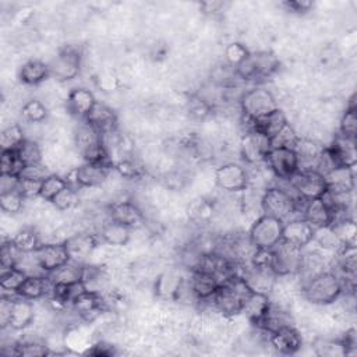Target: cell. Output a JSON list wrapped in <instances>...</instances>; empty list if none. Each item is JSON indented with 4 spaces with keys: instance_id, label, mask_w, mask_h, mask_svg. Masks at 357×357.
Wrapping results in <instances>:
<instances>
[{
    "instance_id": "53",
    "label": "cell",
    "mask_w": 357,
    "mask_h": 357,
    "mask_svg": "<svg viewBox=\"0 0 357 357\" xmlns=\"http://www.w3.org/2000/svg\"><path fill=\"white\" fill-rule=\"evenodd\" d=\"M337 238L342 243V247H356V225L353 219H346L340 223L332 226Z\"/></svg>"
},
{
    "instance_id": "41",
    "label": "cell",
    "mask_w": 357,
    "mask_h": 357,
    "mask_svg": "<svg viewBox=\"0 0 357 357\" xmlns=\"http://www.w3.org/2000/svg\"><path fill=\"white\" fill-rule=\"evenodd\" d=\"M47 107L39 99H29L22 105L21 116L26 123L39 124L47 119Z\"/></svg>"
},
{
    "instance_id": "12",
    "label": "cell",
    "mask_w": 357,
    "mask_h": 357,
    "mask_svg": "<svg viewBox=\"0 0 357 357\" xmlns=\"http://www.w3.org/2000/svg\"><path fill=\"white\" fill-rule=\"evenodd\" d=\"M112 167L98 163L84 162L71 172L73 180H67L70 185L78 188H93L102 185L110 173Z\"/></svg>"
},
{
    "instance_id": "62",
    "label": "cell",
    "mask_w": 357,
    "mask_h": 357,
    "mask_svg": "<svg viewBox=\"0 0 357 357\" xmlns=\"http://www.w3.org/2000/svg\"><path fill=\"white\" fill-rule=\"evenodd\" d=\"M223 6H225V4H223L222 1H206V3H202V4H201V7L204 8V11H208V13H212V14L220 11Z\"/></svg>"
},
{
    "instance_id": "5",
    "label": "cell",
    "mask_w": 357,
    "mask_h": 357,
    "mask_svg": "<svg viewBox=\"0 0 357 357\" xmlns=\"http://www.w3.org/2000/svg\"><path fill=\"white\" fill-rule=\"evenodd\" d=\"M238 105L243 117L250 121L257 120L279 107L275 95L262 86H255L243 92Z\"/></svg>"
},
{
    "instance_id": "2",
    "label": "cell",
    "mask_w": 357,
    "mask_h": 357,
    "mask_svg": "<svg viewBox=\"0 0 357 357\" xmlns=\"http://www.w3.org/2000/svg\"><path fill=\"white\" fill-rule=\"evenodd\" d=\"M303 297L315 305H329L343 293L340 279L332 271H324L301 284Z\"/></svg>"
},
{
    "instance_id": "9",
    "label": "cell",
    "mask_w": 357,
    "mask_h": 357,
    "mask_svg": "<svg viewBox=\"0 0 357 357\" xmlns=\"http://www.w3.org/2000/svg\"><path fill=\"white\" fill-rule=\"evenodd\" d=\"M303 248L289 245L283 241L272 248V271L278 278L298 273Z\"/></svg>"
},
{
    "instance_id": "27",
    "label": "cell",
    "mask_w": 357,
    "mask_h": 357,
    "mask_svg": "<svg viewBox=\"0 0 357 357\" xmlns=\"http://www.w3.org/2000/svg\"><path fill=\"white\" fill-rule=\"evenodd\" d=\"M64 244L67 247L70 258L82 264L84 259H86L95 250L98 241L96 237L91 233H77L67 237L64 240Z\"/></svg>"
},
{
    "instance_id": "55",
    "label": "cell",
    "mask_w": 357,
    "mask_h": 357,
    "mask_svg": "<svg viewBox=\"0 0 357 357\" xmlns=\"http://www.w3.org/2000/svg\"><path fill=\"white\" fill-rule=\"evenodd\" d=\"M248 53L250 50L240 42H231L225 47L226 63L234 68L248 56Z\"/></svg>"
},
{
    "instance_id": "28",
    "label": "cell",
    "mask_w": 357,
    "mask_h": 357,
    "mask_svg": "<svg viewBox=\"0 0 357 357\" xmlns=\"http://www.w3.org/2000/svg\"><path fill=\"white\" fill-rule=\"evenodd\" d=\"M188 284H190L194 296L197 297V300L206 301V300L212 298V296L218 290L220 282L213 275L199 271V269H195V271H191V278H190Z\"/></svg>"
},
{
    "instance_id": "1",
    "label": "cell",
    "mask_w": 357,
    "mask_h": 357,
    "mask_svg": "<svg viewBox=\"0 0 357 357\" xmlns=\"http://www.w3.org/2000/svg\"><path fill=\"white\" fill-rule=\"evenodd\" d=\"M251 293L252 291L245 280L237 273L223 280L211 300L220 314L225 317H234L241 314L243 305Z\"/></svg>"
},
{
    "instance_id": "57",
    "label": "cell",
    "mask_w": 357,
    "mask_h": 357,
    "mask_svg": "<svg viewBox=\"0 0 357 357\" xmlns=\"http://www.w3.org/2000/svg\"><path fill=\"white\" fill-rule=\"evenodd\" d=\"M212 205L209 202H206L205 199H195L190 206H188V215L191 216V219L194 220H206L212 216Z\"/></svg>"
},
{
    "instance_id": "61",
    "label": "cell",
    "mask_w": 357,
    "mask_h": 357,
    "mask_svg": "<svg viewBox=\"0 0 357 357\" xmlns=\"http://www.w3.org/2000/svg\"><path fill=\"white\" fill-rule=\"evenodd\" d=\"M20 187V177L13 174H1L0 176V192H8L18 190Z\"/></svg>"
},
{
    "instance_id": "22",
    "label": "cell",
    "mask_w": 357,
    "mask_h": 357,
    "mask_svg": "<svg viewBox=\"0 0 357 357\" xmlns=\"http://www.w3.org/2000/svg\"><path fill=\"white\" fill-rule=\"evenodd\" d=\"M298 170H317L319 167L324 146L308 138H298L294 148Z\"/></svg>"
},
{
    "instance_id": "23",
    "label": "cell",
    "mask_w": 357,
    "mask_h": 357,
    "mask_svg": "<svg viewBox=\"0 0 357 357\" xmlns=\"http://www.w3.org/2000/svg\"><path fill=\"white\" fill-rule=\"evenodd\" d=\"M96 99L93 93L86 88H74L67 96V110L71 116L85 120L93 109Z\"/></svg>"
},
{
    "instance_id": "4",
    "label": "cell",
    "mask_w": 357,
    "mask_h": 357,
    "mask_svg": "<svg viewBox=\"0 0 357 357\" xmlns=\"http://www.w3.org/2000/svg\"><path fill=\"white\" fill-rule=\"evenodd\" d=\"M298 198L294 197L289 190L273 185L264 190L259 201V206L265 215L273 216L280 220L290 219V216L297 213Z\"/></svg>"
},
{
    "instance_id": "15",
    "label": "cell",
    "mask_w": 357,
    "mask_h": 357,
    "mask_svg": "<svg viewBox=\"0 0 357 357\" xmlns=\"http://www.w3.org/2000/svg\"><path fill=\"white\" fill-rule=\"evenodd\" d=\"M325 151L335 167L336 166L354 167L357 160L356 139L337 134L332 139V142L328 146H325Z\"/></svg>"
},
{
    "instance_id": "7",
    "label": "cell",
    "mask_w": 357,
    "mask_h": 357,
    "mask_svg": "<svg viewBox=\"0 0 357 357\" xmlns=\"http://www.w3.org/2000/svg\"><path fill=\"white\" fill-rule=\"evenodd\" d=\"M287 183L290 184L291 194L305 201L321 198L326 192L324 174L317 170H297Z\"/></svg>"
},
{
    "instance_id": "50",
    "label": "cell",
    "mask_w": 357,
    "mask_h": 357,
    "mask_svg": "<svg viewBox=\"0 0 357 357\" xmlns=\"http://www.w3.org/2000/svg\"><path fill=\"white\" fill-rule=\"evenodd\" d=\"M298 135L294 131V128L287 123L278 134H275L272 138H269L271 148H287L294 149L298 141Z\"/></svg>"
},
{
    "instance_id": "33",
    "label": "cell",
    "mask_w": 357,
    "mask_h": 357,
    "mask_svg": "<svg viewBox=\"0 0 357 357\" xmlns=\"http://www.w3.org/2000/svg\"><path fill=\"white\" fill-rule=\"evenodd\" d=\"M269 304H271V298L268 294L252 291L245 300L241 314H244L245 318L250 321V324H252L257 328L262 317L265 315Z\"/></svg>"
},
{
    "instance_id": "58",
    "label": "cell",
    "mask_w": 357,
    "mask_h": 357,
    "mask_svg": "<svg viewBox=\"0 0 357 357\" xmlns=\"http://www.w3.org/2000/svg\"><path fill=\"white\" fill-rule=\"evenodd\" d=\"M114 169L117 170V173L121 176V177H128V178H134V177H138L139 173H141V169L132 162V160H128V159H124V160H120L114 165Z\"/></svg>"
},
{
    "instance_id": "13",
    "label": "cell",
    "mask_w": 357,
    "mask_h": 357,
    "mask_svg": "<svg viewBox=\"0 0 357 357\" xmlns=\"http://www.w3.org/2000/svg\"><path fill=\"white\" fill-rule=\"evenodd\" d=\"M269 149H271L269 138L258 131L248 130L241 137L240 153L243 160L247 162L248 165L264 163Z\"/></svg>"
},
{
    "instance_id": "29",
    "label": "cell",
    "mask_w": 357,
    "mask_h": 357,
    "mask_svg": "<svg viewBox=\"0 0 357 357\" xmlns=\"http://www.w3.org/2000/svg\"><path fill=\"white\" fill-rule=\"evenodd\" d=\"M293 325V319L291 315L287 310H284L282 305H278L275 303L271 301L265 315L262 317L259 325L257 326V329L265 332L266 335H271L284 326Z\"/></svg>"
},
{
    "instance_id": "20",
    "label": "cell",
    "mask_w": 357,
    "mask_h": 357,
    "mask_svg": "<svg viewBox=\"0 0 357 357\" xmlns=\"http://www.w3.org/2000/svg\"><path fill=\"white\" fill-rule=\"evenodd\" d=\"M268 340L279 354H284V356L296 354L303 346V337L293 325L284 326L271 333Z\"/></svg>"
},
{
    "instance_id": "14",
    "label": "cell",
    "mask_w": 357,
    "mask_h": 357,
    "mask_svg": "<svg viewBox=\"0 0 357 357\" xmlns=\"http://www.w3.org/2000/svg\"><path fill=\"white\" fill-rule=\"evenodd\" d=\"M33 257L36 264L45 273L57 269L59 266L64 265L71 259L64 241L42 243L33 252Z\"/></svg>"
},
{
    "instance_id": "26",
    "label": "cell",
    "mask_w": 357,
    "mask_h": 357,
    "mask_svg": "<svg viewBox=\"0 0 357 357\" xmlns=\"http://www.w3.org/2000/svg\"><path fill=\"white\" fill-rule=\"evenodd\" d=\"M33 319H35V308L32 301L17 296L13 301L8 328L13 331H24L32 325Z\"/></svg>"
},
{
    "instance_id": "39",
    "label": "cell",
    "mask_w": 357,
    "mask_h": 357,
    "mask_svg": "<svg viewBox=\"0 0 357 357\" xmlns=\"http://www.w3.org/2000/svg\"><path fill=\"white\" fill-rule=\"evenodd\" d=\"M50 350L45 340L36 339H21L14 343V356H25V357H43L49 356Z\"/></svg>"
},
{
    "instance_id": "21",
    "label": "cell",
    "mask_w": 357,
    "mask_h": 357,
    "mask_svg": "<svg viewBox=\"0 0 357 357\" xmlns=\"http://www.w3.org/2000/svg\"><path fill=\"white\" fill-rule=\"evenodd\" d=\"M324 178L328 192L351 194L354 190V167H332L324 174Z\"/></svg>"
},
{
    "instance_id": "11",
    "label": "cell",
    "mask_w": 357,
    "mask_h": 357,
    "mask_svg": "<svg viewBox=\"0 0 357 357\" xmlns=\"http://www.w3.org/2000/svg\"><path fill=\"white\" fill-rule=\"evenodd\" d=\"M248 181L247 170L238 163H225L215 170V183L226 192L244 191L248 187Z\"/></svg>"
},
{
    "instance_id": "17",
    "label": "cell",
    "mask_w": 357,
    "mask_h": 357,
    "mask_svg": "<svg viewBox=\"0 0 357 357\" xmlns=\"http://www.w3.org/2000/svg\"><path fill=\"white\" fill-rule=\"evenodd\" d=\"M314 227L303 218H293L283 223L282 231V241L297 247L304 248L312 241Z\"/></svg>"
},
{
    "instance_id": "6",
    "label": "cell",
    "mask_w": 357,
    "mask_h": 357,
    "mask_svg": "<svg viewBox=\"0 0 357 357\" xmlns=\"http://www.w3.org/2000/svg\"><path fill=\"white\" fill-rule=\"evenodd\" d=\"M283 220L262 213L250 227L248 237L255 248H273L282 241Z\"/></svg>"
},
{
    "instance_id": "36",
    "label": "cell",
    "mask_w": 357,
    "mask_h": 357,
    "mask_svg": "<svg viewBox=\"0 0 357 357\" xmlns=\"http://www.w3.org/2000/svg\"><path fill=\"white\" fill-rule=\"evenodd\" d=\"M100 141H102V135L93 127H91L86 121L79 124L78 128L75 130L74 144L81 155Z\"/></svg>"
},
{
    "instance_id": "32",
    "label": "cell",
    "mask_w": 357,
    "mask_h": 357,
    "mask_svg": "<svg viewBox=\"0 0 357 357\" xmlns=\"http://www.w3.org/2000/svg\"><path fill=\"white\" fill-rule=\"evenodd\" d=\"M84 264L70 259L64 265L59 266L57 269L46 273L52 284H73L82 282L84 278Z\"/></svg>"
},
{
    "instance_id": "52",
    "label": "cell",
    "mask_w": 357,
    "mask_h": 357,
    "mask_svg": "<svg viewBox=\"0 0 357 357\" xmlns=\"http://www.w3.org/2000/svg\"><path fill=\"white\" fill-rule=\"evenodd\" d=\"M78 204V191L75 187L73 185H67L64 187L53 199H52V205L57 209V211H68L71 208H74Z\"/></svg>"
},
{
    "instance_id": "43",
    "label": "cell",
    "mask_w": 357,
    "mask_h": 357,
    "mask_svg": "<svg viewBox=\"0 0 357 357\" xmlns=\"http://www.w3.org/2000/svg\"><path fill=\"white\" fill-rule=\"evenodd\" d=\"M25 134L21 126L18 124H11L6 127L1 134H0V146L1 151H13L17 149L24 141H25Z\"/></svg>"
},
{
    "instance_id": "47",
    "label": "cell",
    "mask_w": 357,
    "mask_h": 357,
    "mask_svg": "<svg viewBox=\"0 0 357 357\" xmlns=\"http://www.w3.org/2000/svg\"><path fill=\"white\" fill-rule=\"evenodd\" d=\"M312 241L325 250H339L342 247L340 240L337 238L332 226H324L314 229Z\"/></svg>"
},
{
    "instance_id": "31",
    "label": "cell",
    "mask_w": 357,
    "mask_h": 357,
    "mask_svg": "<svg viewBox=\"0 0 357 357\" xmlns=\"http://www.w3.org/2000/svg\"><path fill=\"white\" fill-rule=\"evenodd\" d=\"M301 218L305 219L314 229L331 225L329 208L322 198L305 201L301 211Z\"/></svg>"
},
{
    "instance_id": "8",
    "label": "cell",
    "mask_w": 357,
    "mask_h": 357,
    "mask_svg": "<svg viewBox=\"0 0 357 357\" xmlns=\"http://www.w3.org/2000/svg\"><path fill=\"white\" fill-rule=\"evenodd\" d=\"M82 54L81 50L75 46H63L54 59L49 63L50 75L56 77L60 81L74 79L81 71Z\"/></svg>"
},
{
    "instance_id": "19",
    "label": "cell",
    "mask_w": 357,
    "mask_h": 357,
    "mask_svg": "<svg viewBox=\"0 0 357 357\" xmlns=\"http://www.w3.org/2000/svg\"><path fill=\"white\" fill-rule=\"evenodd\" d=\"M74 312L85 321L95 319L102 311L106 310V301L99 291L85 290L77 296L71 304Z\"/></svg>"
},
{
    "instance_id": "35",
    "label": "cell",
    "mask_w": 357,
    "mask_h": 357,
    "mask_svg": "<svg viewBox=\"0 0 357 357\" xmlns=\"http://www.w3.org/2000/svg\"><path fill=\"white\" fill-rule=\"evenodd\" d=\"M99 236L103 243H106L109 245H114V247H121L128 243V240L131 237V229H128L120 223H116L113 220H107L100 227Z\"/></svg>"
},
{
    "instance_id": "60",
    "label": "cell",
    "mask_w": 357,
    "mask_h": 357,
    "mask_svg": "<svg viewBox=\"0 0 357 357\" xmlns=\"http://www.w3.org/2000/svg\"><path fill=\"white\" fill-rule=\"evenodd\" d=\"M86 354L91 356H100V357H110L116 354V349L113 344L107 343V342H96L95 344L91 346V349H88Z\"/></svg>"
},
{
    "instance_id": "49",
    "label": "cell",
    "mask_w": 357,
    "mask_h": 357,
    "mask_svg": "<svg viewBox=\"0 0 357 357\" xmlns=\"http://www.w3.org/2000/svg\"><path fill=\"white\" fill-rule=\"evenodd\" d=\"M15 151L24 165H32V163L42 162V149H40L39 144L33 139L26 138Z\"/></svg>"
},
{
    "instance_id": "54",
    "label": "cell",
    "mask_w": 357,
    "mask_h": 357,
    "mask_svg": "<svg viewBox=\"0 0 357 357\" xmlns=\"http://www.w3.org/2000/svg\"><path fill=\"white\" fill-rule=\"evenodd\" d=\"M52 174L49 167L39 162V163H32V165H25L24 169L20 173V178L28 180V181H35V183H42L45 178H47Z\"/></svg>"
},
{
    "instance_id": "37",
    "label": "cell",
    "mask_w": 357,
    "mask_h": 357,
    "mask_svg": "<svg viewBox=\"0 0 357 357\" xmlns=\"http://www.w3.org/2000/svg\"><path fill=\"white\" fill-rule=\"evenodd\" d=\"M183 280L173 272L162 273L155 283V291L158 296L165 298H176L181 287Z\"/></svg>"
},
{
    "instance_id": "25",
    "label": "cell",
    "mask_w": 357,
    "mask_h": 357,
    "mask_svg": "<svg viewBox=\"0 0 357 357\" xmlns=\"http://www.w3.org/2000/svg\"><path fill=\"white\" fill-rule=\"evenodd\" d=\"M245 120V119H244ZM247 123V131L248 130H254L258 131L261 134H264L268 138H272L275 134H278L289 121L284 116V113L278 107L273 112L257 119V120H245Z\"/></svg>"
},
{
    "instance_id": "16",
    "label": "cell",
    "mask_w": 357,
    "mask_h": 357,
    "mask_svg": "<svg viewBox=\"0 0 357 357\" xmlns=\"http://www.w3.org/2000/svg\"><path fill=\"white\" fill-rule=\"evenodd\" d=\"M244 268H241L240 276L245 280L251 291L262 293V294H271V291L275 289L278 276L272 269L265 268H257L251 264H244Z\"/></svg>"
},
{
    "instance_id": "40",
    "label": "cell",
    "mask_w": 357,
    "mask_h": 357,
    "mask_svg": "<svg viewBox=\"0 0 357 357\" xmlns=\"http://www.w3.org/2000/svg\"><path fill=\"white\" fill-rule=\"evenodd\" d=\"M26 276L28 275L21 268H18V266L1 271L0 287H1L3 293H8V294H15L17 296V290L24 283Z\"/></svg>"
},
{
    "instance_id": "56",
    "label": "cell",
    "mask_w": 357,
    "mask_h": 357,
    "mask_svg": "<svg viewBox=\"0 0 357 357\" xmlns=\"http://www.w3.org/2000/svg\"><path fill=\"white\" fill-rule=\"evenodd\" d=\"M187 110L191 117L202 120L209 114V112L212 110V106L202 96H199L197 93V95L190 96L188 103H187Z\"/></svg>"
},
{
    "instance_id": "51",
    "label": "cell",
    "mask_w": 357,
    "mask_h": 357,
    "mask_svg": "<svg viewBox=\"0 0 357 357\" xmlns=\"http://www.w3.org/2000/svg\"><path fill=\"white\" fill-rule=\"evenodd\" d=\"M24 166L25 165L21 162L15 149L1 151V156H0V172H1V174L20 176Z\"/></svg>"
},
{
    "instance_id": "10",
    "label": "cell",
    "mask_w": 357,
    "mask_h": 357,
    "mask_svg": "<svg viewBox=\"0 0 357 357\" xmlns=\"http://www.w3.org/2000/svg\"><path fill=\"white\" fill-rule=\"evenodd\" d=\"M273 176L279 180H289L297 170V156L294 149L287 148H271L264 162Z\"/></svg>"
},
{
    "instance_id": "59",
    "label": "cell",
    "mask_w": 357,
    "mask_h": 357,
    "mask_svg": "<svg viewBox=\"0 0 357 357\" xmlns=\"http://www.w3.org/2000/svg\"><path fill=\"white\" fill-rule=\"evenodd\" d=\"M283 6L290 13L305 14V13H308L312 8L314 3L310 1V0H287V1L283 3Z\"/></svg>"
},
{
    "instance_id": "46",
    "label": "cell",
    "mask_w": 357,
    "mask_h": 357,
    "mask_svg": "<svg viewBox=\"0 0 357 357\" xmlns=\"http://www.w3.org/2000/svg\"><path fill=\"white\" fill-rule=\"evenodd\" d=\"M314 350L317 356L324 357H336L346 356V349L342 339H317L314 342Z\"/></svg>"
},
{
    "instance_id": "24",
    "label": "cell",
    "mask_w": 357,
    "mask_h": 357,
    "mask_svg": "<svg viewBox=\"0 0 357 357\" xmlns=\"http://www.w3.org/2000/svg\"><path fill=\"white\" fill-rule=\"evenodd\" d=\"M91 127H93L100 135L116 131L117 127V116L116 113L106 106L105 103L96 102L88 117L84 120Z\"/></svg>"
},
{
    "instance_id": "48",
    "label": "cell",
    "mask_w": 357,
    "mask_h": 357,
    "mask_svg": "<svg viewBox=\"0 0 357 357\" xmlns=\"http://www.w3.org/2000/svg\"><path fill=\"white\" fill-rule=\"evenodd\" d=\"M24 201H25V197L18 190L8 191V192H0V208L4 213L17 215V213L22 212Z\"/></svg>"
},
{
    "instance_id": "42",
    "label": "cell",
    "mask_w": 357,
    "mask_h": 357,
    "mask_svg": "<svg viewBox=\"0 0 357 357\" xmlns=\"http://www.w3.org/2000/svg\"><path fill=\"white\" fill-rule=\"evenodd\" d=\"M356 132H357V109L354 105V98H351L340 119L339 134L343 137L356 139Z\"/></svg>"
},
{
    "instance_id": "3",
    "label": "cell",
    "mask_w": 357,
    "mask_h": 357,
    "mask_svg": "<svg viewBox=\"0 0 357 357\" xmlns=\"http://www.w3.org/2000/svg\"><path fill=\"white\" fill-rule=\"evenodd\" d=\"M279 66L280 61L272 52H250L236 67V75L243 81L257 82L272 77L279 70Z\"/></svg>"
},
{
    "instance_id": "34",
    "label": "cell",
    "mask_w": 357,
    "mask_h": 357,
    "mask_svg": "<svg viewBox=\"0 0 357 357\" xmlns=\"http://www.w3.org/2000/svg\"><path fill=\"white\" fill-rule=\"evenodd\" d=\"M50 75L49 64L42 60H28L25 61L18 73L20 81L25 85H38L43 82Z\"/></svg>"
},
{
    "instance_id": "30",
    "label": "cell",
    "mask_w": 357,
    "mask_h": 357,
    "mask_svg": "<svg viewBox=\"0 0 357 357\" xmlns=\"http://www.w3.org/2000/svg\"><path fill=\"white\" fill-rule=\"evenodd\" d=\"M53 284L46 275H28L24 283L17 290V296L33 301L49 296Z\"/></svg>"
},
{
    "instance_id": "38",
    "label": "cell",
    "mask_w": 357,
    "mask_h": 357,
    "mask_svg": "<svg viewBox=\"0 0 357 357\" xmlns=\"http://www.w3.org/2000/svg\"><path fill=\"white\" fill-rule=\"evenodd\" d=\"M17 248L24 254H33L42 244L38 231L33 227H24L15 233L11 238Z\"/></svg>"
},
{
    "instance_id": "18",
    "label": "cell",
    "mask_w": 357,
    "mask_h": 357,
    "mask_svg": "<svg viewBox=\"0 0 357 357\" xmlns=\"http://www.w3.org/2000/svg\"><path fill=\"white\" fill-rule=\"evenodd\" d=\"M109 220L120 223L128 229H137L144 223L142 211L132 201H117L107 208Z\"/></svg>"
},
{
    "instance_id": "44",
    "label": "cell",
    "mask_w": 357,
    "mask_h": 357,
    "mask_svg": "<svg viewBox=\"0 0 357 357\" xmlns=\"http://www.w3.org/2000/svg\"><path fill=\"white\" fill-rule=\"evenodd\" d=\"M68 185L67 178L52 173L47 178H45L40 183V190H39V197L45 201L52 202V199L64 188Z\"/></svg>"
},
{
    "instance_id": "45",
    "label": "cell",
    "mask_w": 357,
    "mask_h": 357,
    "mask_svg": "<svg viewBox=\"0 0 357 357\" xmlns=\"http://www.w3.org/2000/svg\"><path fill=\"white\" fill-rule=\"evenodd\" d=\"M22 255H24V252H21L17 248V245L14 244L13 240L3 241L1 247H0V266H1V271L18 266Z\"/></svg>"
}]
</instances>
